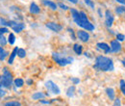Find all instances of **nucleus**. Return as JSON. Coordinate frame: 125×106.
I'll use <instances>...</instances> for the list:
<instances>
[{"mask_svg": "<svg viewBox=\"0 0 125 106\" xmlns=\"http://www.w3.org/2000/svg\"><path fill=\"white\" fill-rule=\"evenodd\" d=\"M74 92H75V86H70L66 91V95L68 97H71L74 95Z\"/></svg>", "mask_w": 125, "mask_h": 106, "instance_id": "obj_21", "label": "nucleus"}, {"mask_svg": "<svg viewBox=\"0 0 125 106\" xmlns=\"http://www.w3.org/2000/svg\"><path fill=\"white\" fill-rule=\"evenodd\" d=\"M27 84H28V85H32V84H33V80H32V79H28V80H27Z\"/></svg>", "mask_w": 125, "mask_h": 106, "instance_id": "obj_39", "label": "nucleus"}, {"mask_svg": "<svg viewBox=\"0 0 125 106\" xmlns=\"http://www.w3.org/2000/svg\"><path fill=\"white\" fill-rule=\"evenodd\" d=\"M68 2H70V3H72V4H77L78 3V0H67Z\"/></svg>", "mask_w": 125, "mask_h": 106, "instance_id": "obj_38", "label": "nucleus"}, {"mask_svg": "<svg viewBox=\"0 0 125 106\" xmlns=\"http://www.w3.org/2000/svg\"><path fill=\"white\" fill-rule=\"evenodd\" d=\"M98 14H99V16H100V17H102V14H101V10H100V9H98Z\"/></svg>", "mask_w": 125, "mask_h": 106, "instance_id": "obj_40", "label": "nucleus"}, {"mask_svg": "<svg viewBox=\"0 0 125 106\" xmlns=\"http://www.w3.org/2000/svg\"><path fill=\"white\" fill-rule=\"evenodd\" d=\"M84 2H85V4H86L87 6H89L90 8H92V9H94V8H95L94 2L93 0H84Z\"/></svg>", "mask_w": 125, "mask_h": 106, "instance_id": "obj_25", "label": "nucleus"}, {"mask_svg": "<svg viewBox=\"0 0 125 106\" xmlns=\"http://www.w3.org/2000/svg\"><path fill=\"white\" fill-rule=\"evenodd\" d=\"M68 32L70 33V35H71V37H72V40H76V37H75V35H74V32L72 29H68Z\"/></svg>", "mask_w": 125, "mask_h": 106, "instance_id": "obj_33", "label": "nucleus"}, {"mask_svg": "<svg viewBox=\"0 0 125 106\" xmlns=\"http://www.w3.org/2000/svg\"><path fill=\"white\" fill-rule=\"evenodd\" d=\"M113 106H121L120 99H119V98H115V102H114V105Z\"/></svg>", "mask_w": 125, "mask_h": 106, "instance_id": "obj_29", "label": "nucleus"}, {"mask_svg": "<svg viewBox=\"0 0 125 106\" xmlns=\"http://www.w3.org/2000/svg\"><path fill=\"white\" fill-rule=\"evenodd\" d=\"M58 6H59L61 9H62V10H67V9H68V7H67L66 5H64V4H62V3H59Z\"/></svg>", "mask_w": 125, "mask_h": 106, "instance_id": "obj_32", "label": "nucleus"}, {"mask_svg": "<svg viewBox=\"0 0 125 106\" xmlns=\"http://www.w3.org/2000/svg\"><path fill=\"white\" fill-rule=\"evenodd\" d=\"M0 80H1V83L3 85V87L7 90V89H10L12 84H13V75L12 73L8 71L7 68H4L3 69V74L0 75Z\"/></svg>", "mask_w": 125, "mask_h": 106, "instance_id": "obj_3", "label": "nucleus"}, {"mask_svg": "<svg viewBox=\"0 0 125 106\" xmlns=\"http://www.w3.org/2000/svg\"><path fill=\"white\" fill-rule=\"evenodd\" d=\"M106 93H107V95L109 96V98L111 100H114V99H115V93L113 88H107V89H106Z\"/></svg>", "mask_w": 125, "mask_h": 106, "instance_id": "obj_16", "label": "nucleus"}, {"mask_svg": "<svg viewBox=\"0 0 125 106\" xmlns=\"http://www.w3.org/2000/svg\"><path fill=\"white\" fill-rule=\"evenodd\" d=\"M8 26H10L16 33H19L25 28V24L21 22H15V21H8Z\"/></svg>", "mask_w": 125, "mask_h": 106, "instance_id": "obj_6", "label": "nucleus"}, {"mask_svg": "<svg viewBox=\"0 0 125 106\" xmlns=\"http://www.w3.org/2000/svg\"><path fill=\"white\" fill-rule=\"evenodd\" d=\"M5 94H6V89L3 87L2 83H1V80H0V97H3Z\"/></svg>", "mask_w": 125, "mask_h": 106, "instance_id": "obj_26", "label": "nucleus"}, {"mask_svg": "<svg viewBox=\"0 0 125 106\" xmlns=\"http://www.w3.org/2000/svg\"><path fill=\"white\" fill-rule=\"evenodd\" d=\"M52 58L61 67H65L66 65L71 64L73 62V60H74L72 57H63L60 53H56V52L52 53Z\"/></svg>", "mask_w": 125, "mask_h": 106, "instance_id": "obj_4", "label": "nucleus"}, {"mask_svg": "<svg viewBox=\"0 0 125 106\" xmlns=\"http://www.w3.org/2000/svg\"><path fill=\"white\" fill-rule=\"evenodd\" d=\"M29 11H30V13L33 14V15H38V14L41 13V9H40V7H39L35 2H32L31 3L30 8H29Z\"/></svg>", "mask_w": 125, "mask_h": 106, "instance_id": "obj_13", "label": "nucleus"}, {"mask_svg": "<svg viewBox=\"0 0 125 106\" xmlns=\"http://www.w3.org/2000/svg\"><path fill=\"white\" fill-rule=\"evenodd\" d=\"M94 69L100 71H112L115 69L113 60L106 56H97L95 59V64L94 65Z\"/></svg>", "mask_w": 125, "mask_h": 106, "instance_id": "obj_2", "label": "nucleus"}, {"mask_svg": "<svg viewBox=\"0 0 125 106\" xmlns=\"http://www.w3.org/2000/svg\"><path fill=\"white\" fill-rule=\"evenodd\" d=\"M14 84H15L16 87L20 88V87H22L24 85V81L21 78H16V79H15V81H14Z\"/></svg>", "mask_w": 125, "mask_h": 106, "instance_id": "obj_20", "label": "nucleus"}, {"mask_svg": "<svg viewBox=\"0 0 125 106\" xmlns=\"http://www.w3.org/2000/svg\"><path fill=\"white\" fill-rule=\"evenodd\" d=\"M0 24H2V25H8V21H6L4 18H0Z\"/></svg>", "mask_w": 125, "mask_h": 106, "instance_id": "obj_34", "label": "nucleus"}, {"mask_svg": "<svg viewBox=\"0 0 125 106\" xmlns=\"http://www.w3.org/2000/svg\"><path fill=\"white\" fill-rule=\"evenodd\" d=\"M9 30H8V28H6V27H1L0 28V35H3V34H5V33H8Z\"/></svg>", "mask_w": 125, "mask_h": 106, "instance_id": "obj_30", "label": "nucleus"}, {"mask_svg": "<svg viewBox=\"0 0 125 106\" xmlns=\"http://www.w3.org/2000/svg\"><path fill=\"white\" fill-rule=\"evenodd\" d=\"M73 50H74V52L77 55H81L82 52H83V47H82L81 45H79V44H75L74 46H73Z\"/></svg>", "mask_w": 125, "mask_h": 106, "instance_id": "obj_17", "label": "nucleus"}, {"mask_svg": "<svg viewBox=\"0 0 125 106\" xmlns=\"http://www.w3.org/2000/svg\"><path fill=\"white\" fill-rule=\"evenodd\" d=\"M70 13H71V15H72V18L73 20L75 21V23L82 27L83 29L87 31H93L94 30V25L89 20L88 16H87V14L83 11L81 12H78L76 9H70Z\"/></svg>", "mask_w": 125, "mask_h": 106, "instance_id": "obj_1", "label": "nucleus"}, {"mask_svg": "<svg viewBox=\"0 0 125 106\" xmlns=\"http://www.w3.org/2000/svg\"><path fill=\"white\" fill-rule=\"evenodd\" d=\"M120 88H122V89H124L125 90V81L122 79V80H120Z\"/></svg>", "mask_w": 125, "mask_h": 106, "instance_id": "obj_35", "label": "nucleus"}, {"mask_svg": "<svg viewBox=\"0 0 125 106\" xmlns=\"http://www.w3.org/2000/svg\"><path fill=\"white\" fill-rule=\"evenodd\" d=\"M15 42H16V37H15V35H14L13 33H10V34H9V37H8V43H9L10 45H14Z\"/></svg>", "mask_w": 125, "mask_h": 106, "instance_id": "obj_22", "label": "nucleus"}, {"mask_svg": "<svg viewBox=\"0 0 125 106\" xmlns=\"http://www.w3.org/2000/svg\"><path fill=\"white\" fill-rule=\"evenodd\" d=\"M7 45V40L5 39V37L3 35H0V46H4Z\"/></svg>", "mask_w": 125, "mask_h": 106, "instance_id": "obj_27", "label": "nucleus"}, {"mask_svg": "<svg viewBox=\"0 0 125 106\" xmlns=\"http://www.w3.org/2000/svg\"><path fill=\"white\" fill-rule=\"evenodd\" d=\"M115 12L117 15H124L125 14V6H117L115 9Z\"/></svg>", "mask_w": 125, "mask_h": 106, "instance_id": "obj_19", "label": "nucleus"}, {"mask_svg": "<svg viewBox=\"0 0 125 106\" xmlns=\"http://www.w3.org/2000/svg\"><path fill=\"white\" fill-rule=\"evenodd\" d=\"M117 3H119V4H121V5H124L125 6V0H115Z\"/></svg>", "mask_w": 125, "mask_h": 106, "instance_id": "obj_37", "label": "nucleus"}, {"mask_svg": "<svg viewBox=\"0 0 125 106\" xmlns=\"http://www.w3.org/2000/svg\"><path fill=\"white\" fill-rule=\"evenodd\" d=\"M45 87L48 90V92H50L53 94H59L61 93V90L58 87V85L56 83H54L53 81H51V80H48L45 82Z\"/></svg>", "mask_w": 125, "mask_h": 106, "instance_id": "obj_5", "label": "nucleus"}, {"mask_svg": "<svg viewBox=\"0 0 125 106\" xmlns=\"http://www.w3.org/2000/svg\"><path fill=\"white\" fill-rule=\"evenodd\" d=\"M96 46H97L98 49L103 50L106 54H108V53H110V52L112 51V50H111V46H110L109 45H107L106 43H98V44L96 45Z\"/></svg>", "mask_w": 125, "mask_h": 106, "instance_id": "obj_11", "label": "nucleus"}, {"mask_svg": "<svg viewBox=\"0 0 125 106\" xmlns=\"http://www.w3.org/2000/svg\"><path fill=\"white\" fill-rule=\"evenodd\" d=\"M70 80L73 82V84H74V85H76V84H79V82H80V79H78V78H75V77H72Z\"/></svg>", "mask_w": 125, "mask_h": 106, "instance_id": "obj_31", "label": "nucleus"}, {"mask_svg": "<svg viewBox=\"0 0 125 106\" xmlns=\"http://www.w3.org/2000/svg\"><path fill=\"white\" fill-rule=\"evenodd\" d=\"M116 39H117L118 42H122V41L125 40V36L123 34H117L116 35Z\"/></svg>", "mask_w": 125, "mask_h": 106, "instance_id": "obj_28", "label": "nucleus"}, {"mask_svg": "<svg viewBox=\"0 0 125 106\" xmlns=\"http://www.w3.org/2000/svg\"><path fill=\"white\" fill-rule=\"evenodd\" d=\"M114 20H115V17L112 14V12L110 10H106L105 12V24L107 27H111L114 23Z\"/></svg>", "mask_w": 125, "mask_h": 106, "instance_id": "obj_7", "label": "nucleus"}, {"mask_svg": "<svg viewBox=\"0 0 125 106\" xmlns=\"http://www.w3.org/2000/svg\"><path fill=\"white\" fill-rule=\"evenodd\" d=\"M45 96V94L42 92H38V93H35L33 95H32V98L35 99V100H41L42 98H43Z\"/></svg>", "mask_w": 125, "mask_h": 106, "instance_id": "obj_15", "label": "nucleus"}, {"mask_svg": "<svg viewBox=\"0 0 125 106\" xmlns=\"http://www.w3.org/2000/svg\"><path fill=\"white\" fill-rule=\"evenodd\" d=\"M4 106H21L20 102L19 101H16V100H14V101H8L6 102Z\"/></svg>", "mask_w": 125, "mask_h": 106, "instance_id": "obj_23", "label": "nucleus"}, {"mask_svg": "<svg viewBox=\"0 0 125 106\" xmlns=\"http://www.w3.org/2000/svg\"><path fill=\"white\" fill-rule=\"evenodd\" d=\"M77 37L79 38V40L82 41L83 43H87L90 40V34L84 30H79L77 32Z\"/></svg>", "mask_w": 125, "mask_h": 106, "instance_id": "obj_8", "label": "nucleus"}, {"mask_svg": "<svg viewBox=\"0 0 125 106\" xmlns=\"http://www.w3.org/2000/svg\"><path fill=\"white\" fill-rule=\"evenodd\" d=\"M42 4L44 5V6H46L48 8H50L51 10H53V11H56L58 8V5L55 3V2H53V1H50V0H42Z\"/></svg>", "mask_w": 125, "mask_h": 106, "instance_id": "obj_12", "label": "nucleus"}, {"mask_svg": "<svg viewBox=\"0 0 125 106\" xmlns=\"http://www.w3.org/2000/svg\"><path fill=\"white\" fill-rule=\"evenodd\" d=\"M17 51H18V48H17V47H15L14 50L12 51V53H11L9 59H8V64H9V65H12V64L14 63V60H15L16 56L17 55Z\"/></svg>", "mask_w": 125, "mask_h": 106, "instance_id": "obj_14", "label": "nucleus"}, {"mask_svg": "<svg viewBox=\"0 0 125 106\" xmlns=\"http://www.w3.org/2000/svg\"><path fill=\"white\" fill-rule=\"evenodd\" d=\"M8 54H9V53H8V51H6L3 47H1V46H0V60L4 61L5 60V58L8 56Z\"/></svg>", "mask_w": 125, "mask_h": 106, "instance_id": "obj_18", "label": "nucleus"}, {"mask_svg": "<svg viewBox=\"0 0 125 106\" xmlns=\"http://www.w3.org/2000/svg\"><path fill=\"white\" fill-rule=\"evenodd\" d=\"M45 26L48 29L53 31V32H60V31L62 30V26L60 24H58V23H55V22H47L45 24Z\"/></svg>", "mask_w": 125, "mask_h": 106, "instance_id": "obj_9", "label": "nucleus"}, {"mask_svg": "<svg viewBox=\"0 0 125 106\" xmlns=\"http://www.w3.org/2000/svg\"><path fill=\"white\" fill-rule=\"evenodd\" d=\"M17 56H18L19 58H24V57L26 56V51H25V49H23V48H18Z\"/></svg>", "mask_w": 125, "mask_h": 106, "instance_id": "obj_24", "label": "nucleus"}, {"mask_svg": "<svg viewBox=\"0 0 125 106\" xmlns=\"http://www.w3.org/2000/svg\"><path fill=\"white\" fill-rule=\"evenodd\" d=\"M120 90H121V92H122V94H124V95H125V90H124V89H122V88H120Z\"/></svg>", "mask_w": 125, "mask_h": 106, "instance_id": "obj_41", "label": "nucleus"}, {"mask_svg": "<svg viewBox=\"0 0 125 106\" xmlns=\"http://www.w3.org/2000/svg\"><path fill=\"white\" fill-rule=\"evenodd\" d=\"M41 101V103H42V104H50L51 103V101H47V100H40Z\"/></svg>", "mask_w": 125, "mask_h": 106, "instance_id": "obj_36", "label": "nucleus"}, {"mask_svg": "<svg viewBox=\"0 0 125 106\" xmlns=\"http://www.w3.org/2000/svg\"><path fill=\"white\" fill-rule=\"evenodd\" d=\"M111 50L112 52H115V53L119 52L121 50V45L117 40H114L111 42Z\"/></svg>", "mask_w": 125, "mask_h": 106, "instance_id": "obj_10", "label": "nucleus"}]
</instances>
